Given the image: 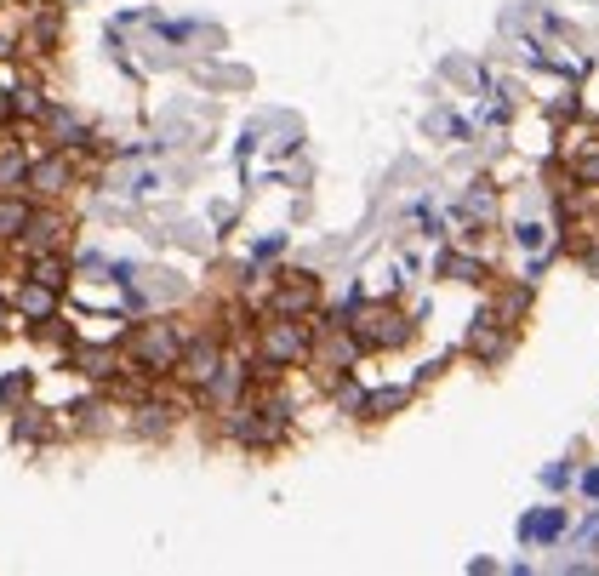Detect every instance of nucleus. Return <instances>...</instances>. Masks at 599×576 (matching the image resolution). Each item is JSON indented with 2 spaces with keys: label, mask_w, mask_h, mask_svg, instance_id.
<instances>
[{
  "label": "nucleus",
  "mask_w": 599,
  "mask_h": 576,
  "mask_svg": "<svg viewBox=\"0 0 599 576\" xmlns=\"http://www.w3.org/2000/svg\"><path fill=\"white\" fill-rule=\"evenodd\" d=\"M12 228H24V206L0 200V234H12Z\"/></svg>",
  "instance_id": "0eeeda50"
},
{
  "label": "nucleus",
  "mask_w": 599,
  "mask_h": 576,
  "mask_svg": "<svg viewBox=\"0 0 599 576\" xmlns=\"http://www.w3.org/2000/svg\"><path fill=\"white\" fill-rule=\"evenodd\" d=\"M309 349H314V337L303 326V314H280V319L263 326V337H257V371L274 377V371L297 366V359H309Z\"/></svg>",
  "instance_id": "f257e3e1"
},
{
  "label": "nucleus",
  "mask_w": 599,
  "mask_h": 576,
  "mask_svg": "<svg viewBox=\"0 0 599 576\" xmlns=\"http://www.w3.org/2000/svg\"><path fill=\"white\" fill-rule=\"evenodd\" d=\"M560 531H565V514H560V508H548V514L525 520V542H553Z\"/></svg>",
  "instance_id": "20e7f679"
},
{
  "label": "nucleus",
  "mask_w": 599,
  "mask_h": 576,
  "mask_svg": "<svg viewBox=\"0 0 599 576\" xmlns=\"http://www.w3.org/2000/svg\"><path fill=\"white\" fill-rule=\"evenodd\" d=\"M17 177H24V155L6 148V155H0V183H17Z\"/></svg>",
  "instance_id": "39448f33"
},
{
  "label": "nucleus",
  "mask_w": 599,
  "mask_h": 576,
  "mask_svg": "<svg viewBox=\"0 0 599 576\" xmlns=\"http://www.w3.org/2000/svg\"><path fill=\"white\" fill-rule=\"evenodd\" d=\"M0 97H6V92H0ZM0 115H6V103H0Z\"/></svg>",
  "instance_id": "9d476101"
},
{
  "label": "nucleus",
  "mask_w": 599,
  "mask_h": 576,
  "mask_svg": "<svg viewBox=\"0 0 599 576\" xmlns=\"http://www.w3.org/2000/svg\"><path fill=\"white\" fill-rule=\"evenodd\" d=\"M57 177H63V166H57V160H52V166H40V177H35V183H40V195H57Z\"/></svg>",
  "instance_id": "6e6552de"
},
{
  "label": "nucleus",
  "mask_w": 599,
  "mask_h": 576,
  "mask_svg": "<svg viewBox=\"0 0 599 576\" xmlns=\"http://www.w3.org/2000/svg\"><path fill=\"white\" fill-rule=\"evenodd\" d=\"M583 490H588V497H599V468H594V474H583Z\"/></svg>",
  "instance_id": "1a4fd4ad"
},
{
  "label": "nucleus",
  "mask_w": 599,
  "mask_h": 576,
  "mask_svg": "<svg viewBox=\"0 0 599 576\" xmlns=\"http://www.w3.org/2000/svg\"><path fill=\"white\" fill-rule=\"evenodd\" d=\"M57 274H63V263H57V258H40V263H35V280H40V286H63Z\"/></svg>",
  "instance_id": "423d86ee"
},
{
  "label": "nucleus",
  "mask_w": 599,
  "mask_h": 576,
  "mask_svg": "<svg viewBox=\"0 0 599 576\" xmlns=\"http://www.w3.org/2000/svg\"><path fill=\"white\" fill-rule=\"evenodd\" d=\"M314 297H320V286L309 280V274H286V286L274 291V314H309Z\"/></svg>",
  "instance_id": "7ed1b4c3"
},
{
  "label": "nucleus",
  "mask_w": 599,
  "mask_h": 576,
  "mask_svg": "<svg viewBox=\"0 0 599 576\" xmlns=\"http://www.w3.org/2000/svg\"><path fill=\"white\" fill-rule=\"evenodd\" d=\"M354 337L366 349H400L405 337H411V319L400 308H389V303H360L354 308Z\"/></svg>",
  "instance_id": "f03ea898"
}]
</instances>
